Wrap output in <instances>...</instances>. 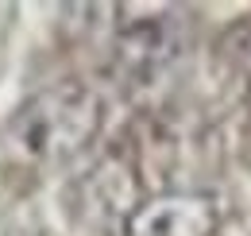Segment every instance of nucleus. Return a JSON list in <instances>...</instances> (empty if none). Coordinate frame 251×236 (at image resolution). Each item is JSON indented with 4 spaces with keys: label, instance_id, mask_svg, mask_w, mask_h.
I'll list each match as a JSON object with an SVG mask.
<instances>
[{
    "label": "nucleus",
    "instance_id": "f03ea898",
    "mask_svg": "<svg viewBox=\"0 0 251 236\" xmlns=\"http://www.w3.org/2000/svg\"><path fill=\"white\" fill-rule=\"evenodd\" d=\"M135 20L116 28L112 62L127 82H151L182 51V24L174 8H127Z\"/></svg>",
    "mask_w": 251,
    "mask_h": 236
},
{
    "label": "nucleus",
    "instance_id": "7ed1b4c3",
    "mask_svg": "<svg viewBox=\"0 0 251 236\" xmlns=\"http://www.w3.org/2000/svg\"><path fill=\"white\" fill-rule=\"evenodd\" d=\"M220 206L201 190H166L124 217V236H217Z\"/></svg>",
    "mask_w": 251,
    "mask_h": 236
},
{
    "label": "nucleus",
    "instance_id": "f257e3e1",
    "mask_svg": "<svg viewBox=\"0 0 251 236\" xmlns=\"http://www.w3.org/2000/svg\"><path fill=\"white\" fill-rule=\"evenodd\" d=\"M104 124V105L81 82H58L16 109L8 144L35 167H54L89 148Z\"/></svg>",
    "mask_w": 251,
    "mask_h": 236
}]
</instances>
